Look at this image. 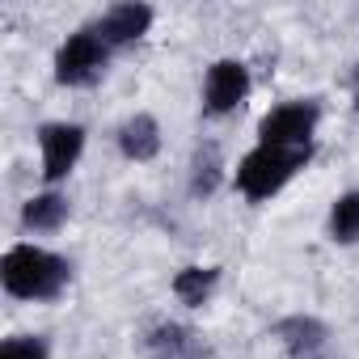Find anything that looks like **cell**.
Wrapping results in <instances>:
<instances>
[{"label": "cell", "mask_w": 359, "mask_h": 359, "mask_svg": "<svg viewBox=\"0 0 359 359\" xmlns=\"http://www.w3.org/2000/svg\"><path fill=\"white\" fill-rule=\"evenodd\" d=\"M0 283L18 300H55L68 287V262L39 245H13L0 262Z\"/></svg>", "instance_id": "6da1fadb"}, {"label": "cell", "mask_w": 359, "mask_h": 359, "mask_svg": "<svg viewBox=\"0 0 359 359\" xmlns=\"http://www.w3.org/2000/svg\"><path fill=\"white\" fill-rule=\"evenodd\" d=\"M313 156V144L309 148H275V144H258L241 165H237V187L245 199L262 203L271 199L275 191L287 187V177L296 169H304V161Z\"/></svg>", "instance_id": "7a4b0ae2"}, {"label": "cell", "mask_w": 359, "mask_h": 359, "mask_svg": "<svg viewBox=\"0 0 359 359\" xmlns=\"http://www.w3.org/2000/svg\"><path fill=\"white\" fill-rule=\"evenodd\" d=\"M106 55L110 47L93 34V30H81L72 34L60 51H55V81L60 85H93L102 72H106Z\"/></svg>", "instance_id": "3957f363"}, {"label": "cell", "mask_w": 359, "mask_h": 359, "mask_svg": "<svg viewBox=\"0 0 359 359\" xmlns=\"http://www.w3.org/2000/svg\"><path fill=\"white\" fill-rule=\"evenodd\" d=\"M317 118H321L317 102H287L262 118L258 135H262V144H275V148H309Z\"/></svg>", "instance_id": "277c9868"}, {"label": "cell", "mask_w": 359, "mask_h": 359, "mask_svg": "<svg viewBox=\"0 0 359 359\" xmlns=\"http://www.w3.org/2000/svg\"><path fill=\"white\" fill-rule=\"evenodd\" d=\"M39 144H43V177L47 182H60V177H68V169L81 161L85 127H76V123H47L39 131Z\"/></svg>", "instance_id": "5b68a950"}, {"label": "cell", "mask_w": 359, "mask_h": 359, "mask_svg": "<svg viewBox=\"0 0 359 359\" xmlns=\"http://www.w3.org/2000/svg\"><path fill=\"white\" fill-rule=\"evenodd\" d=\"M245 93H250V72H245V64H237V60H216V64L208 68V89H203V97H208V110H212V114L237 110V106L245 102Z\"/></svg>", "instance_id": "8992f818"}, {"label": "cell", "mask_w": 359, "mask_h": 359, "mask_svg": "<svg viewBox=\"0 0 359 359\" xmlns=\"http://www.w3.org/2000/svg\"><path fill=\"white\" fill-rule=\"evenodd\" d=\"M148 26H152V9H148V5H114V9L93 26V34H97L106 47H127V43H135L140 34H148Z\"/></svg>", "instance_id": "52a82bcc"}, {"label": "cell", "mask_w": 359, "mask_h": 359, "mask_svg": "<svg viewBox=\"0 0 359 359\" xmlns=\"http://www.w3.org/2000/svg\"><path fill=\"white\" fill-rule=\"evenodd\" d=\"M144 346H148V355H156V359H208V346H203L187 325H173V321L152 325L148 338H144Z\"/></svg>", "instance_id": "ba28073f"}, {"label": "cell", "mask_w": 359, "mask_h": 359, "mask_svg": "<svg viewBox=\"0 0 359 359\" xmlns=\"http://www.w3.org/2000/svg\"><path fill=\"white\" fill-rule=\"evenodd\" d=\"M275 338H279L296 359H317V355L325 351L330 330H325L317 317H287V321L275 325Z\"/></svg>", "instance_id": "9c48e42d"}, {"label": "cell", "mask_w": 359, "mask_h": 359, "mask_svg": "<svg viewBox=\"0 0 359 359\" xmlns=\"http://www.w3.org/2000/svg\"><path fill=\"white\" fill-rule=\"evenodd\" d=\"M118 148L127 161H152L161 152V127L152 114H135L118 127Z\"/></svg>", "instance_id": "30bf717a"}, {"label": "cell", "mask_w": 359, "mask_h": 359, "mask_svg": "<svg viewBox=\"0 0 359 359\" xmlns=\"http://www.w3.org/2000/svg\"><path fill=\"white\" fill-rule=\"evenodd\" d=\"M216 279H220L216 266H187L173 279V296L182 304H191V309H203L212 300V292H216Z\"/></svg>", "instance_id": "8fae6325"}, {"label": "cell", "mask_w": 359, "mask_h": 359, "mask_svg": "<svg viewBox=\"0 0 359 359\" xmlns=\"http://www.w3.org/2000/svg\"><path fill=\"white\" fill-rule=\"evenodd\" d=\"M68 220V199L47 191V195H34L26 208H22V224L34 229V233H55L60 224Z\"/></svg>", "instance_id": "7c38bea8"}, {"label": "cell", "mask_w": 359, "mask_h": 359, "mask_svg": "<svg viewBox=\"0 0 359 359\" xmlns=\"http://www.w3.org/2000/svg\"><path fill=\"white\" fill-rule=\"evenodd\" d=\"M330 237L342 241V245L359 241V191H346L334 203V212H330Z\"/></svg>", "instance_id": "4fadbf2b"}, {"label": "cell", "mask_w": 359, "mask_h": 359, "mask_svg": "<svg viewBox=\"0 0 359 359\" xmlns=\"http://www.w3.org/2000/svg\"><path fill=\"white\" fill-rule=\"evenodd\" d=\"M220 187V148L216 144H203L195 152V177H191V191L195 195H212Z\"/></svg>", "instance_id": "5bb4252c"}, {"label": "cell", "mask_w": 359, "mask_h": 359, "mask_svg": "<svg viewBox=\"0 0 359 359\" xmlns=\"http://www.w3.org/2000/svg\"><path fill=\"white\" fill-rule=\"evenodd\" d=\"M0 359H47V342L43 338H9L0 346Z\"/></svg>", "instance_id": "9a60e30c"}, {"label": "cell", "mask_w": 359, "mask_h": 359, "mask_svg": "<svg viewBox=\"0 0 359 359\" xmlns=\"http://www.w3.org/2000/svg\"><path fill=\"white\" fill-rule=\"evenodd\" d=\"M355 106H359V76H355Z\"/></svg>", "instance_id": "2e32d148"}]
</instances>
